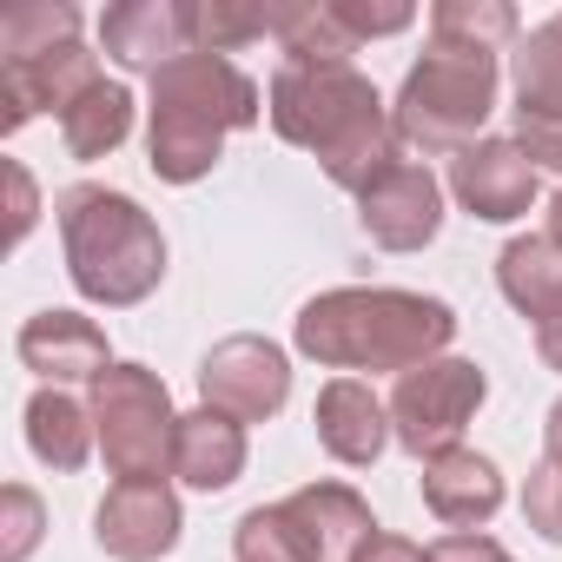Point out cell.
<instances>
[{
	"label": "cell",
	"mask_w": 562,
	"mask_h": 562,
	"mask_svg": "<svg viewBox=\"0 0 562 562\" xmlns=\"http://www.w3.org/2000/svg\"><path fill=\"white\" fill-rule=\"evenodd\" d=\"M41 529H47V509L27 483L0 490V562H27L41 549Z\"/></svg>",
	"instance_id": "cell-26"
},
{
	"label": "cell",
	"mask_w": 562,
	"mask_h": 562,
	"mask_svg": "<svg viewBox=\"0 0 562 562\" xmlns=\"http://www.w3.org/2000/svg\"><path fill=\"white\" fill-rule=\"evenodd\" d=\"M509 80H516V120H562V14L516 41Z\"/></svg>",
	"instance_id": "cell-20"
},
{
	"label": "cell",
	"mask_w": 562,
	"mask_h": 562,
	"mask_svg": "<svg viewBox=\"0 0 562 562\" xmlns=\"http://www.w3.org/2000/svg\"><path fill=\"white\" fill-rule=\"evenodd\" d=\"M496 87H503L496 54L430 34L424 60L397 87L391 126H397V139L411 153H463V146L483 139V126L496 113Z\"/></svg>",
	"instance_id": "cell-5"
},
{
	"label": "cell",
	"mask_w": 562,
	"mask_h": 562,
	"mask_svg": "<svg viewBox=\"0 0 562 562\" xmlns=\"http://www.w3.org/2000/svg\"><path fill=\"white\" fill-rule=\"evenodd\" d=\"M100 41L126 74H159L192 54V0H120L100 21Z\"/></svg>",
	"instance_id": "cell-15"
},
{
	"label": "cell",
	"mask_w": 562,
	"mask_h": 562,
	"mask_svg": "<svg viewBox=\"0 0 562 562\" xmlns=\"http://www.w3.org/2000/svg\"><path fill=\"white\" fill-rule=\"evenodd\" d=\"M292 338L325 371H397L404 378L443 358V345L457 338V312L443 299L397 292V285H338L299 312Z\"/></svg>",
	"instance_id": "cell-2"
},
{
	"label": "cell",
	"mask_w": 562,
	"mask_h": 562,
	"mask_svg": "<svg viewBox=\"0 0 562 562\" xmlns=\"http://www.w3.org/2000/svg\"><path fill=\"white\" fill-rule=\"evenodd\" d=\"M312 424H318V443H325L338 463H351V470H371V463L384 457V443H391V404H384L364 378H331V384L318 391Z\"/></svg>",
	"instance_id": "cell-16"
},
{
	"label": "cell",
	"mask_w": 562,
	"mask_h": 562,
	"mask_svg": "<svg viewBox=\"0 0 562 562\" xmlns=\"http://www.w3.org/2000/svg\"><path fill=\"white\" fill-rule=\"evenodd\" d=\"M516 146L562 179V120H516Z\"/></svg>",
	"instance_id": "cell-30"
},
{
	"label": "cell",
	"mask_w": 562,
	"mask_h": 562,
	"mask_svg": "<svg viewBox=\"0 0 562 562\" xmlns=\"http://www.w3.org/2000/svg\"><path fill=\"white\" fill-rule=\"evenodd\" d=\"M529 325H536V351H542V364H549V371H562V292H555Z\"/></svg>",
	"instance_id": "cell-31"
},
{
	"label": "cell",
	"mask_w": 562,
	"mask_h": 562,
	"mask_svg": "<svg viewBox=\"0 0 562 562\" xmlns=\"http://www.w3.org/2000/svg\"><path fill=\"white\" fill-rule=\"evenodd\" d=\"M93 443H100L93 404H80V397H67V391H54V384H41V391L27 397V450H34L47 470L74 476V470L93 457Z\"/></svg>",
	"instance_id": "cell-19"
},
{
	"label": "cell",
	"mask_w": 562,
	"mask_h": 562,
	"mask_svg": "<svg viewBox=\"0 0 562 562\" xmlns=\"http://www.w3.org/2000/svg\"><path fill=\"white\" fill-rule=\"evenodd\" d=\"M100 74V60L74 41V47H54V54H34V60H0V100H8V133H21L34 113H67Z\"/></svg>",
	"instance_id": "cell-14"
},
{
	"label": "cell",
	"mask_w": 562,
	"mask_h": 562,
	"mask_svg": "<svg viewBox=\"0 0 562 562\" xmlns=\"http://www.w3.org/2000/svg\"><path fill=\"white\" fill-rule=\"evenodd\" d=\"M430 34L483 47V54H503L516 41V8H509V0H437V8H430Z\"/></svg>",
	"instance_id": "cell-24"
},
{
	"label": "cell",
	"mask_w": 562,
	"mask_h": 562,
	"mask_svg": "<svg viewBox=\"0 0 562 562\" xmlns=\"http://www.w3.org/2000/svg\"><path fill=\"white\" fill-rule=\"evenodd\" d=\"M93 430H100V457L120 483H166L172 443H179V411H172L159 371L113 364L93 384Z\"/></svg>",
	"instance_id": "cell-6"
},
{
	"label": "cell",
	"mask_w": 562,
	"mask_h": 562,
	"mask_svg": "<svg viewBox=\"0 0 562 562\" xmlns=\"http://www.w3.org/2000/svg\"><path fill=\"white\" fill-rule=\"evenodd\" d=\"M60 245H67V278L87 305L126 312L159 292L166 278V238L153 212L113 186H67L54 199Z\"/></svg>",
	"instance_id": "cell-4"
},
{
	"label": "cell",
	"mask_w": 562,
	"mask_h": 562,
	"mask_svg": "<svg viewBox=\"0 0 562 562\" xmlns=\"http://www.w3.org/2000/svg\"><path fill=\"white\" fill-rule=\"evenodd\" d=\"M424 509L450 529H483L503 509V470L483 450H443L424 463Z\"/></svg>",
	"instance_id": "cell-17"
},
{
	"label": "cell",
	"mask_w": 562,
	"mask_h": 562,
	"mask_svg": "<svg viewBox=\"0 0 562 562\" xmlns=\"http://www.w3.org/2000/svg\"><path fill=\"white\" fill-rule=\"evenodd\" d=\"M179 496L172 483H113L93 509V542L113 555V562H159L179 549Z\"/></svg>",
	"instance_id": "cell-11"
},
{
	"label": "cell",
	"mask_w": 562,
	"mask_h": 562,
	"mask_svg": "<svg viewBox=\"0 0 562 562\" xmlns=\"http://www.w3.org/2000/svg\"><path fill=\"white\" fill-rule=\"evenodd\" d=\"M496 285H503V299H509L522 318H536V312L562 292V251H555L549 238H509L503 258H496Z\"/></svg>",
	"instance_id": "cell-22"
},
{
	"label": "cell",
	"mask_w": 562,
	"mask_h": 562,
	"mask_svg": "<svg viewBox=\"0 0 562 562\" xmlns=\"http://www.w3.org/2000/svg\"><path fill=\"white\" fill-rule=\"evenodd\" d=\"M172 476L186 490H205V496L232 490L245 476V424L225 417V411H212V404L186 411L179 417V443H172Z\"/></svg>",
	"instance_id": "cell-18"
},
{
	"label": "cell",
	"mask_w": 562,
	"mask_h": 562,
	"mask_svg": "<svg viewBox=\"0 0 562 562\" xmlns=\"http://www.w3.org/2000/svg\"><path fill=\"white\" fill-rule=\"evenodd\" d=\"M503 562H516V555H503Z\"/></svg>",
	"instance_id": "cell-36"
},
{
	"label": "cell",
	"mask_w": 562,
	"mask_h": 562,
	"mask_svg": "<svg viewBox=\"0 0 562 562\" xmlns=\"http://www.w3.org/2000/svg\"><path fill=\"white\" fill-rule=\"evenodd\" d=\"M265 113V93L245 67H232L225 54H179L172 67L153 74V106H146V153H153V172L166 186H199L225 139L258 126Z\"/></svg>",
	"instance_id": "cell-3"
},
{
	"label": "cell",
	"mask_w": 562,
	"mask_h": 562,
	"mask_svg": "<svg viewBox=\"0 0 562 562\" xmlns=\"http://www.w3.org/2000/svg\"><path fill=\"white\" fill-rule=\"evenodd\" d=\"M265 113L285 146L318 153L325 179L345 192H364L371 179L404 166L391 106L351 60H278V74L265 87Z\"/></svg>",
	"instance_id": "cell-1"
},
{
	"label": "cell",
	"mask_w": 562,
	"mask_h": 562,
	"mask_svg": "<svg viewBox=\"0 0 562 562\" xmlns=\"http://www.w3.org/2000/svg\"><path fill=\"white\" fill-rule=\"evenodd\" d=\"M331 14H338V27L364 47V41H384V34H404L411 21H417V8L411 0H331Z\"/></svg>",
	"instance_id": "cell-27"
},
{
	"label": "cell",
	"mask_w": 562,
	"mask_h": 562,
	"mask_svg": "<svg viewBox=\"0 0 562 562\" xmlns=\"http://www.w3.org/2000/svg\"><path fill=\"white\" fill-rule=\"evenodd\" d=\"M542 463H555L562 470V397L549 404V417H542Z\"/></svg>",
	"instance_id": "cell-34"
},
{
	"label": "cell",
	"mask_w": 562,
	"mask_h": 562,
	"mask_svg": "<svg viewBox=\"0 0 562 562\" xmlns=\"http://www.w3.org/2000/svg\"><path fill=\"white\" fill-rule=\"evenodd\" d=\"M358 225L384 251H424L443 232V186H437V172L417 166V159L391 166L384 179H371L358 192Z\"/></svg>",
	"instance_id": "cell-10"
},
{
	"label": "cell",
	"mask_w": 562,
	"mask_h": 562,
	"mask_svg": "<svg viewBox=\"0 0 562 562\" xmlns=\"http://www.w3.org/2000/svg\"><path fill=\"white\" fill-rule=\"evenodd\" d=\"M74 41H80V8H67V0L14 8L8 21H0V60H34V54L74 47Z\"/></svg>",
	"instance_id": "cell-23"
},
{
	"label": "cell",
	"mask_w": 562,
	"mask_h": 562,
	"mask_svg": "<svg viewBox=\"0 0 562 562\" xmlns=\"http://www.w3.org/2000/svg\"><path fill=\"white\" fill-rule=\"evenodd\" d=\"M14 351H21V364H27L34 378H47L54 391H67V384H100V378L113 371L106 331H100L93 318H80V312H34V318L21 325Z\"/></svg>",
	"instance_id": "cell-13"
},
{
	"label": "cell",
	"mask_w": 562,
	"mask_h": 562,
	"mask_svg": "<svg viewBox=\"0 0 562 562\" xmlns=\"http://www.w3.org/2000/svg\"><path fill=\"white\" fill-rule=\"evenodd\" d=\"M199 397L212 411L238 417V424H265V417L285 411V397H292V358L278 351L271 338H251V331L218 338L199 358Z\"/></svg>",
	"instance_id": "cell-8"
},
{
	"label": "cell",
	"mask_w": 562,
	"mask_h": 562,
	"mask_svg": "<svg viewBox=\"0 0 562 562\" xmlns=\"http://www.w3.org/2000/svg\"><path fill=\"white\" fill-rule=\"evenodd\" d=\"M522 516H529V529L542 542H562V470L542 463V457H536V470L522 483Z\"/></svg>",
	"instance_id": "cell-28"
},
{
	"label": "cell",
	"mask_w": 562,
	"mask_h": 562,
	"mask_svg": "<svg viewBox=\"0 0 562 562\" xmlns=\"http://www.w3.org/2000/svg\"><path fill=\"white\" fill-rule=\"evenodd\" d=\"M251 41H271V8H238V0H192V47L199 54H238Z\"/></svg>",
	"instance_id": "cell-25"
},
{
	"label": "cell",
	"mask_w": 562,
	"mask_h": 562,
	"mask_svg": "<svg viewBox=\"0 0 562 562\" xmlns=\"http://www.w3.org/2000/svg\"><path fill=\"white\" fill-rule=\"evenodd\" d=\"M60 133H67V153L74 159H106L126 146L133 133V93L120 80H93L67 113H60Z\"/></svg>",
	"instance_id": "cell-21"
},
{
	"label": "cell",
	"mask_w": 562,
	"mask_h": 562,
	"mask_svg": "<svg viewBox=\"0 0 562 562\" xmlns=\"http://www.w3.org/2000/svg\"><path fill=\"white\" fill-rule=\"evenodd\" d=\"M450 192L470 218L509 225L536 205V159L516 139H476L450 159Z\"/></svg>",
	"instance_id": "cell-12"
},
{
	"label": "cell",
	"mask_w": 562,
	"mask_h": 562,
	"mask_svg": "<svg viewBox=\"0 0 562 562\" xmlns=\"http://www.w3.org/2000/svg\"><path fill=\"white\" fill-rule=\"evenodd\" d=\"M8 186H14V245H21V238L34 232V212H41V199H34V172L14 159V166H8Z\"/></svg>",
	"instance_id": "cell-32"
},
{
	"label": "cell",
	"mask_w": 562,
	"mask_h": 562,
	"mask_svg": "<svg viewBox=\"0 0 562 562\" xmlns=\"http://www.w3.org/2000/svg\"><path fill=\"white\" fill-rule=\"evenodd\" d=\"M358 562H430V549H417L411 536H391V529H378V536L358 549Z\"/></svg>",
	"instance_id": "cell-33"
},
{
	"label": "cell",
	"mask_w": 562,
	"mask_h": 562,
	"mask_svg": "<svg viewBox=\"0 0 562 562\" xmlns=\"http://www.w3.org/2000/svg\"><path fill=\"white\" fill-rule=\"evenodd\" d=\"M483 397H490L483 364H470V358H430V364H417V371L397 378V391H391V437L417 463H430V457L457 450V437H463V424L476 417Z\"/></svg>",
	"instance_id": "cell-7"
},
{
	"label": "cell",
	"mask_w": 562,
	"mask_h": 562,
	"mask_svg": "<svg viewBox=\"0 0 562 562\" xmlns=\"http://www.w3.org/2000/svg\"><path fill=\"white\" fill-rule=\"evenodd\" d=\"M271 516L299 562H358V549L378 536V516L351 483H305L285 503H271Z\"/></svg>",
	"instance_id": "cell-9"
},
{
	"label": "cell",
	"mask_w": 562,
	"mask_h": 562,
	"mask_svg": "<svg viewBox=\"0 0 562 562\" xmlns=\"http://www.w3.org/2000/svg\"><path fill=\"white\" fill-rule=\"evenodd\" d=\"M542 238H549V245H555V251H562V192H555V199H549V232H542Z\"/></svg>",
	"instance_id": "cell-35"
},
{
	"label": "cell",
	"mask_w": 562,
	"mask_h": 562,
	"mask_svg": "<svg viewBox=\"0 0 562 562\" xmlns=\"http://www.w3.org/2000/svg\"><path fill=\"white\" fill-rule=\"evenodd\" d=\"M509 549L496 542V536H483V529H457V536H443V542H430V562H503Z\"/></svg>",
	"instance_id": "cell-29"
}]
</instances>
